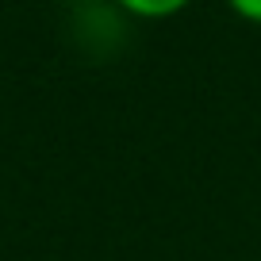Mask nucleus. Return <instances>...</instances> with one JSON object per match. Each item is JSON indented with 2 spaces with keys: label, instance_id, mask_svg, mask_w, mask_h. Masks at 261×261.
I'll list each match as a JSON object with an SVG mask.
<instances>
[{
  "label": "nucleus",
  "instance_id": "nucleus-1",
  "mask_svg": "<svg viewBox=\"0 0 261 261\" xmlns=\"http://www.w3.org/2000/svg\"><path fill=\"white\" fill-rule=\"evenodd\" d=\"M115 8L130 19H142V23H165V19H177L180 12L192 8V0H112Z\"/></svg>",
  "mask_w": 261,
  "mask_h": 261
},
{
  "label": "nucleus",
  "instance_id": "nucleus-2",
  "mask_svg": "<svg viewBox=\"0 0 261 261\" xmlns=\"http://www.w3.org/2000/svg\"><path fill=\"white\" fill-rule=\"evenodd\" d=\"M230 12H234L242 23H250V27H261V0H223Z\"/></svg>",
  "mask_w": 261,
  "mask_h": 261
},
{
  "label": "nucleus",
  "instance_id": "nucleus-3",
  "mask_svg": "<svg viewBox=\"0 0 261 261\" xmlns=\"http://www.w3.org/2000/svg\"><path fill=\"white\" fill-rule=\"evenodd\" d=\"M62 4H92V0H62Z\"/></svg>",
  "mask_w": 261,
  "mask_h": 261
}]
</instances>
